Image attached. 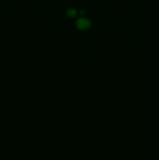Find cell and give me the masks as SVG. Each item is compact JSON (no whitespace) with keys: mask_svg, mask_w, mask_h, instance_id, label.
I'll list each match as a JSON object with an SVG mask.
<instances>
[{"mask_svg":"<svg viewBox=\"0 0 159 160\" xmlns=\"http://www.w3.org/2000/svg\"><path fill=\"white\" fill-rule=\"evenodd\" d=\"M77 26L78 28L84 30V29H87L88 28H90V23L88 20L81 18V19L78 20L77 22Z\"/></svg>","mask_w":159,"mask_h":160,"instance_id":"obj_1","label":"cell"},{"mask_svg":"<svg viewBox=\"0 0 159 160\" xmlns=\"http://www.w3.org/2000/svg\"><path fill=\"white\" fill-rule=\"evenodd\" d=\"M67 15L69 16V17H74L77 15V11L73 9H69L67 11Z\"/></svg>","mask_w":159,"mask_h":160,"instance_id":"obj_2","label":"cell"}]
</instances>
